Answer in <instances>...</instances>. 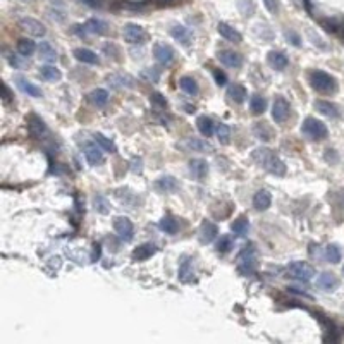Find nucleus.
<instances>
[{
	"label": "nucleus",
	"mask_w": 344,
	"mask_h": 344,
	"mask_svg": "<svg viewBox=\"0 0 344 344\" xmlns=\"http://www.w3.org/2000/svg\"><path fill=\"white\" fill-rule=\"evenodd\" d=\"M251 157L262 169H265L267 172H270V174H274V176L286 174V165H284V162L280 160L270 148H256V150L251 153Z\"/></svg>",
	"instance_id": "nucleus-1"
},
{
	"label": "nucleus",
	"mask_w": 344,
	"mask_h": 344,
	"mask_svg": "<svg viewBox=\"0 0 344 344\" xmlns=\"http://www.w3.org/2000/svg\"><path fill=\"white\" fill-rule=\"evenodd\" d=\"M311 86L320 93H334L337 90V81L324 71H313L310 74Z\"/></svg>",
	"instance_id": "nucleus-2"
},
{
	"label": "nucleus",
	"mask_w": 344,
	"mask_h": 344,
	"mask_svg": "<svg viewBox=\"0 0 344 344\" xmlns=\"http://www.w3.org/2000/svg\"><path fill=\"white\" fill-rule=\"evenodd\" d=\"M301 133L305 134L306 138L319 141V139L327 138V133H329V131H327V126H325L322 121L315 119V117H306V119L303 121Z\"/></svg>",
	"instance_id": "nucleus-3"
},
{
	"label": "nucleus",
	"mask_w": 344,
	"mask_h": 344,
	"mask_svg": "<svg viewBox=\"0 0 344 344\" xmlns=\"http://www.w3.org/2000/svg\"><path fill=\"white\" fill-rule=\"evenodd\" d=\"M236 269L241 275H251L256 269V258L253 246H246L244 250L238 255L236 260Z\"/></svg>",
	"instance_id": "nucleus-4"
},
{
	"label": "nucleus",
	"mask_w": 344,
	"mask_h": 344,
	"mask_svg": "<svg viewBox=\"0 0 344 344\" xmlns=\"http://www.w3.org/2000/svg\"><path fill=\"white\" fill-rule=\"evenodd\" d=\"M288 272L291 274V277H294V279L303 280V282H308V280L313 279L315 269L310 264H306V262L296 260L288 265Z\"/></svg>",
	"instance_id": "nucleus-5"
},
{
	"label": "nucleus",
	"mask_w": 344,
	"mask_h": 344,
	"mask_svg": "<svg viewBox=\"0 0 344 344\" xmlns=\"http://www.w3.org/2000/svg\"><path fill=\"white\" fill-rule=\"evenodd\" d=\"M114 229L122 241H131L134 238V225L128 217H117L114 220Z\"/></svg>",
	"instance_id": "nucleus-6"
},
{
	"label": "nucleus",
	"mask_w": 344,
	"mask_h": 344,
	"mask_svg": "<svg viewBox=\"0 0 344 344\" xmlns=\"http://www.w3.org/2000/svg\"><path fill=\"white\" fill-rule=\"evenodd\" d=\"M124 40L131 45H136V43H143L147 40V31H145L141 26L138 24H126L124 26Z\"/></svg>",
	"instance_id": "nucleus-7"
},
{
	"label": "nucleus",
	"mask_w": 344,
	"mask_h": 344,
	"mask_svg": "<svg viewBox=\"0 0 344 344\" xmlns=\"http://www.w3.org/2000/svg\"><path fill=\"white\" fill-rule=\"evenodd\" d=\"M19 28L26 31L30 36H36V38L45 36V33H47V30H45L42 22L33 19V17H22V19H19Z\"/></svg>",
	"instance_id": "nucleus-8"
},
{
	"label": "nucleus",
	"mask_w": 344,
	"mask_h": 344,
	"mask_svg": "<svg viewBox=\"0 0 344 344\" xmlns=\"http://www.w3.org/2000/svg\"><path fill=\"white\" fill-rule=\"evenodd\" d=\"M289 110H291V107H289V102L286 100V98H284V97L275 98L274 105H272V117H274V121L277 122V124L286 122V119L289 117Z\"/></svg>",
	"instance_id": "nucleus-9"
},
{
	"label": "nucleus",
	"mask_w": 344,
	"mask_h": 344,
	"mask_svg": "<svg viewBox=\"0 0 344 344\" xmlns=\"http://www.w3.org/2000/svg\"><path fill=\"white\" fill-rule=\"evenodd\" d=\"M102 150H103V148L97 141L84 145V157H86V160H88L90 165H100V164H103V152Z\"/></svg>",
	"instance_id": "nucleus-10"
},
{
	"label": "nucleus",
	"mask_w": 344,
	"mask_h": 344,
	"mask_svg": "<svg viewBox=\"0 0 344 344\" xmlns=\"http://www.w3.org/2000/svg\"><path fill=\"white\" fill-rule=\"evenodd\" d=\"M153 55L160 64L164 66H169L172 61H174V48L170 47V45H165V43H155V47H153Z\"/></svg>",
	"instance_id": "nucleus-11"
},
{
	"label": "nucleus",
	"mask_w": 344,
	"mask_h": 344,
	"mask_svg": "<svg viewBox=\"0 0 344 344\" xmlns=\"http://www.w3.org/2000/svg\"><path fill=\"white\" fill-rule=\"evenodd\" d=\"M107 83L112 88H133L134 78H131L129 74H122V72H114V74L107 76Z\"/></svg>",
	"instance_id": "nucleus-12"
},
{
	"label": "nucleus",
	"mask_w": 344,
	"mask_h": 344,
	"mask_svg": "<svg viewBox=\"0 0 344 344\" xmlns=\"http://www.w3.org/2000/svg\"><path fill=\"white\" fill-rule=\"evenodd\" d=\"M217 57L225 67H231V69H238L243 64V57L233 50H220L217 53Z\"/></svg>",
	"instance_id": "nucleus-13"
},
{
	"label": "nucleus",
	"mask_w": 344,
	"mask_h": 344,
	"mask_svg": "<svg viewBox=\"0 0 344 344\" xmlns=\"http://www.w3.org/2000/svg\"><path fill=\"white\" fill-rule=\"evenodd\" d=\"M28 131L33 138H42L47 133V124L43 122L42 117L38 116H30L28 117Z\"/></svg>",
	"instance_id": "nucleus-14"
},
{
	"label": "nucleus",
	"mask_w": 344,
	"mask_h": 344,
	"mask_svg": "<svg viewBox=\"0 0 344 344\" xmlns=\"http://www.w3.org/2000/svg\"><path fill=\"white\" fill-rule=\"evenodd\" d=\"M317 286L320 289H324V291H334V289H337V286H339V279L334 274L324 272L317 277Z\"/></svg>",
	"instance_id": "nucleus-15"
},
{
	"label": "nucleus",
	"mask_w": 344,
	"mask_h": 344,
	"mask_svg": "<svg viewBox=\"0 0 344 344\" xmlns=\"http://www.w3.org/2000/svg\"><path fill=\"white\" fill-rule=\"evenodd\" d=\"M217 30H219L220 36H224V38H225V40H229V42H233V43H241V40H243L241 33H239L238 30H234L233 26H229L227 22H219Z\"/></svg>",
	"instance_id": "nucleus-16"
},
{
	"label": "nucleus",
	"mask_w": 344,
	"mask_h": 344,
	"mask_svg": "<svg viewBox=\"0 0 344 344\" xmlns=\"http://www.w3.org/2000/svg\"><path fill=\"white\" fill-rule=\"evenodd\" d=\"M267 61H269V64L274 67V69L277 71H282L286 69L288 64H289V59L284 52H277V50H272L269 53V57H267Z\"/></svg>",
	"instance_id": "nucleus-17"
},
{
	"label": "nucleus",
	"mask_w": 344,
	"mask_h": 344,
	"mask_svg": "<svg viewBox=\"0 0 344 344\" xmlns=\"http://www.w3.org/2000/svg\"><path fill=\"white\" fill-rule=\"evenodd\" d=\"M184 147L193 152H203V153L214 152V145L208 143L207 139H200V138H189L188 141L184 143Z\"/></svg>",
	"instance_id": "nucleus-18"
},
{
	"label": "nucleus",
	"mask_w": 344,
	"mask_h": 344,
	"mask_svg": "<svg viewBox=\"0 0 344 344\" xmlns=\"http://www.w3.org/2000/svg\"><path fill=\"white\" fill-rule=\"evenodd\" d=\"M217 234H219V227H217L214 222H210V220H205V222L202 224V229H200V239H202V243H212L217 238Z\"/></svg>",
	"instance_id": "nucleus-19"
},
{
	"label": "nucleus",
	"mask_w": 344,
	"mask_h": 344,
	"mask_svg": "<svg viewBox=\"0 0 344 344\" xmlns=\"http://www.w3.org/2000/svg\"><path fill=\"white\" fill-rule=\"evenodd\" d=\"M157 253V246L152 243H145L141 246H138L136 250L133 251V258L138 262H143V260H148V258H152L153 255Z\"/></svg>",
	"instance_id": "nucleus-20"
},
{
	"label": "nucleus",
	"mask_w": 344,
	"mask_h": 344,
	"mask_svg": "<svg viewBox=\"0 0 344 344\" xmlns=\"http://www.w3.org/2000/svg\"><path fill=\"white\" fill-rule=\"evenodd\" d=\"M270 203H272V196H270V193L267 191V189H260V191H256V194L253 196V207L260 212L267 210V208L270 207Z\"/></svg>",
	"instance_id": "nucleus-21"
},
{
	"label": "nucleus",
	"mask_w": 344,
	"mask_h": 344,
	"mask_svg": "<svg viewBox=\"0 0 344 344\" xmlns=\"http://www.w3.org/2000/svg\"><path fill=\"white\" fill-rule=\"evenodd\" d=\"M193 277H194L193 264L188 256H184L183 262H181V265H179V280L181 282H191Z\"/></svg>",
	"instance_id": "nucleus-22"
},
{
	"label": "nucleus",
	"mask_w": 344,
	"mask_h": 344,
	"mask_svg": "<svg viewBox=\"0 0 344 344\" xmlns=\"http://www.w3.org/2000/svg\"><path fill=\"white\" fill-rule=\"evenodd\" d=\"M74 57L78 59L79 62H84V64H100V59L90 48H76L74 50Z\"/></svg>",
	"instance_id": "nucleus-23"
},
{
	"label": "nucleus",
	"mask_w": 344,
	"mask_h": 344,
	"mask_svg": "<svg viewBox=\"0 0 344 344\" xmlns=\"http://www.w3.org/2000/svg\"><path fill=\"white\" fill-rule=\"evenodd\" d=\"M170 35L174 36L176 40H178L179 43H183V45H191V40H193V35H191V31H189L188 28H184V26H174V28L170 30Z\"/></svg>",
	"instance_id": "nucleus-24"
},
{
	"label": "nucleus",
	"mask_w": 344,
	"mask_h": 344,
	"mask_svg": "<svg viewBox=\"0 0 344 344\" xmlns=\"http://www.w3.org/2000/svg\"><path fill=\"white\" fill-rule=\"evenodd\" d=\"M189 170H191V174L196 179H203L208 174V165L202 158H193V160L189 162Z\"/></svg>",
	"instance_id": "nucleus-25"
},
{
	"label": "nucleus",
	"mask_w": 344,
	"mask_h": 344,
	"mask_svg": "<svg viewBox=\"0 0 344 344\" xmlns=\"http://www.w3.org/2000/svg\"><path fill=\"white\" fill-rule=\"evenodd\" d=\"M196 126H198V131H200V133H202L205 138H210L212 134L215 133V124H214V121H212L210 117H207V116L198 117Z\"/></svg>",
	"instance_id": "nucleus-26"
},
{
	"label": "nucleus",
	"mask_w": 344,
	"mask_h": 344,
	"mask_svg": "<svg viewBox=\"0 0 344 344\" xmlns=\"http://www.w3.org/2000/svg\"><path fill=\"white\" fill-rule=\"evenodd\" d=\"M227 97H229V100H233L234 103H243L244 100H246V97H248L246 88H244L243 84H233V86H229Z\"/></svg>",
	"instance_id": "nucleus-27"
},
{
	"label": "nucleus",
	"mask_w": 344,
	"mask_h": 344,
	"mask_svg": "<svg viewBox=\"0 0 344 344\" xmlns=\"http://www.w3.org/2000/svg\"><path fill=\"white\" fill-rule=\"evenodd\" d=\"M178 188H179V183L172 178V176H164V178H160L157 181V189L162 193H172Z\"/></svg>",
	"instance_id": "nucleus-28"
},
{
	"label": "nucleus",
	"mask_w": 344,
	"mask_h": 344,
	"mask_svg": "<svg viewBox=\"0 0 344 344\" xmlns=\"http://www.w3.org/2000/svg\"><path fill=\"white\" fill-rule=\"evenodd\" d=\"M315 108L320 112V114H324L327 117H339L337 105H334V103H330L327 100H317L315 102Z\"/></svg>",
	"instance_id": "nucleus-29"
},
{
	"label": "nucleus",
	"mask_w": 344,
	"mask_h": 344,
	"mask_svg": "<svg viewBox=\"0 0 344 344\" xmlns=\"http://www.w3.org/2000/svg\"><path fill=\"white\" fill-rule=\"evenodd\" d=\"M17 86H19V88L24 93H28V97H35V98H42L43 97L42 90H40L38 86L33 84V83H30V81H26V79H22V78H17Z\"/></svg>",
	"instance_id": "nucleus-30"
},
{
	"label": "nucleus",
	"mask_w": 344,
	"mask_h": 344,
	"mask_svg": "<svg viewBox=\"0 0 344 344\" xmlns=\"http://www.w3.org/2000/svg\"><path fill=\"white\" fill-rule=\"evenodd\" d=\"M38 52H40V57H42L43 61H47V62H55L57 61V50L48 42L40 43Z\"/></svg>",
	"instance_id": "nucleus-31"
},
{
	"label": "nucleus",
	"mask_w": 344,
	"mask_h": 344,
	"mask_svg": "<svg viewBox=\"0 0 344 344\" xmlns=\"http://www.w3.org/2000/svg\"><path fill=\"white\" fill-rule=\"evenodd\" d=\"M61 76H62L61 71H59L55 66L47 64V66L40 67V78L45 79V81H59L61 79Z\"/></svg>",
	"instance_id": "nucleus-32"
},
{
	"label": "nucleus",
	"mask_w": 344,
	"mask_h": 344,
	"mask_svg": "<svg viewBox=\"0 0 344 344\" xmlns=\"http://www.w3.org/2000/svg\"><path fill=\"white\" fill-rule=\"evenodd\" d=\"M84 28L88 33H95V35H105L107 33V22L102 19H90L84 24Z\"/></svg>",
	"instance_id": "nucleus-33"
},
{
	"label": "nucleus",
	"mask_w": 344,
	"mask_h": 344,
	"mask_svg": "<svg viewBox=\"0 0 344 344\" xmlns=\"http://www.w3.org/2000/svg\"><path fill=\"white\" fill-rule=\"evenodd\" d=\"M36 50L35 42H31L30 38H21L17 42V52L21 53V57H30L33 55V52Z\"/></svg>",
	"instance_id": "nucleus-34"
},
{
	"label": "nucleus",
	"mask_w": 344,
	"mask_h": 344,
	"mask_svg": "<svg viewBox=\"0 0 344 344\" xmlns=\"http://www.w3.org/2000/svg\"><path fill=\"white\" fill-rule=\"evenodd\" d=\"M250 108L255 116L264 114L265 108H267V100L264 97H260V95H253V97L250 98Z\"/></svg>",
	"instance_id": "nucleus-35"
},
{
	"label": "nucleus",
	"mask_w": 344,
	"mask_h": 344,
	"mask_svg": "<svg viewBox=\"0 0 344 344\" xmlns=\"http://www.w3.org/2000/svg\"><path fill=\"white\" fill-rule=\"evenodd\" d=\"M90 100H92L97 107L107 105V102H108V92H107V90H102V88L93 90V92L90 93Z\"/></svg>",
	"instance_id": "nucleus-36"
},
{
	"label": "nucleus",
	"mask_w": 344,
	"mask_h": 344,
	"mask_svg": "<svg viewBox=\"0 0 344 344\" xmlns=\"http://www.w3.org/2000/svg\"><path fill=\"white\" fill-rule=\"evenodd\" d=\"M248 229H250V222H248L246 217H239V219L234 220L233 225H231V231H233L236 236H244V234L248 233Z\"/></svg>",
	"instance_id": "nucleus-37"
},
{
	"label": "nucleus",
	"mask_w": 344,
	"mask_h": 344,
	"mask_svg": "<svg viewBox=\"0 0 344 344\" xmlns=\"http://www.w3.org/2000/svg\"><path fill=\"white\" fill-rule=\"evenodd\" d=\"M179 86L183 92H186L188 95H196L198 93V83L194 81L193 78H189V76H184V78L179 79Z\"/></svg>",
	"instance_id": "nucleus-38"
},
{
	"label": "nucleus",
	"mask_w": 344,
	"mask_h": 344,
	"mask_svg": "<svg viewBox=\"0 0 344 344\" xmlns=\"http://www.w3.org/2000/svg\"><path fill=\"white\" fill-rule=\"evenodd\" d=\"M160 229L164 231V233H167V234H176L178 233V229H179V224H178V220L174 219V217H164V219L160 220Z\"/></svg>",
	"instance_id": "nucleus-39"
},
{
	"label": "nucleus",
	"mask_w": 344,
	"mask_h": 344,
	"mask_svg": "<svg viewBox=\"0 0 344 344\" xmlns=\"http://www.w3.org/2000/svg\"><path fill=\"white\" fill-rule=\"evenodd\" d=\"M160 74H162V71L157 69V67H147V69H143L139 72V78L148 81V83H157V81L160 79Z\"/></svg>",
	"instance_id": "nucleus-40"
},
{
	"label": "nucleus",
	"mask_w": 344,
	"mask_h": 344,
	"mask_svg": "<svg viewBox=\"0 0 344 344\" xmlns=\"http://www.w3.org/2000/svg\"><path fill=\"white\" fill-rule=\"evenodd\" d=\"M255 134L258 139H264V141H269L270 138H272V129L269 128V126L265 124V122H256L255 124Z\"/></svg>",
	"instance_id": "nucleus-41"
},
{
	"label": "nucleus",
	"mask_w": 344,
	"mask_h": 344,
	"mask_svg": "<svg viewBox=\"0 0 344 344\" xmlns=\"http://www.w3.org/2000/svg\"><path fill=\"white\" fill-rule=\"evenodd\" d=\"M215 134H217V138H219V141L222 145H227L231 141V128L227 124H222V122H220V124H217Z\"/></svg>",
	"instance_id": "nucleus-42"
},
{
	"label": "nucleus",
	"mask_w": 344,
	"mask_h": 344,
	"mask_svg": "<svg viewBox=\"0 0 344 344\" xmlns=\"http://www.w3.org/2000/svg\"><path fill=\"white\" fill-rule=\"evenodd\" d=\"M325 256H327L330 264H339V262H341V248H339L337 244H329V246L325 248Z\"/></svg>",
	"instance_id": "nucleus-43"
},
{
	"label": "nucleus",
	"mask_w": 344,
	"mask_h": 344,
	"mask_svg": "<svg viewBox=\"0 0 344 344\" xmlns=\"http://www.w3.org/2000/svg\"><path fill=\"white\" fill-rule=\"evenodd\" d=\"M93 138H95V141H97V143L100 145V147L103 148V152H110V153H116V152H117V147H116V145L112 143V141H110V139H108V138H105V136H103V134L97 133V134H95Z\"/></svg>",
	"instance_id": "nucleus-44"
},
{
	"label": "nucleus",
	"mask_w": 344,
	"mask_h": 344,
	"mask_svg": "<svg viewBox=\"0 0 344 344\" xmlns=\"http://www.w3.org/2000/svg\"><path fill=\"white\" fill-rule=\"evenodd\" d=\"M233 244H234L233 238L225 234V236L220 238L219 243H217V251H219V253H229L231 250H233Z\"/></svg>",
	"instance_id": "nucleus-45"
},
{
	"label": "nucleus",
	"mask_w": 344,
	"mask_h": 344,
	"mask_svg": "<svg viewBox=\"0 0 344 344\" xmlns=\"http://www.w3.org/2000/svg\"><path fill=\"white\" fill-rule=\"evenodd\" d=\"M93 205L98 214H108V210H110V208H108V202L102 196V194H97V196H95Z\"/></svg>",
	"instance_id": "nucleus-46"
},
{
	"label": "nucleus",
	"mask_w": 344,
	"mask_h": 344,
	"mask_svg": "<svg viewBox=\"0 0 344 344\" xmlns=\"http://www.w3.org/2000/svg\"><path fill=\"white\" fill-rule=\"evenodd\" d=\"M150 102L153 103V105H157L158 108H165L167 107V100H165V97L162 93H152L150 95Z\"/></svg>",
	"instance_id": "nucleus-47"
},
{
	"label": "nucleus",
	"mask_w": 344,
	"mask_h": 344,
	"mask_svg": "<svg viewBox=\"0 0 344 344\" xmlns=\"http://www.w3.org/2000/svg\"><path fill=\"white\" fill-rule=\"evenodd\" d=\"M214 78H215V83L219 84V86H225V84H227V76H225L220 69H214Z\"/></svg>",
	"instance_id": "nucleus-48"
},
{
	"label": "nucleus",
	"mask_w": 344,
	"mask_h": 344,
	"mask_svg": "<svg viewBox=\"0 0 344 344\" xmlns=\"http://www.w3.org/2000/svg\"><path fill=\"white\" fill-rule=\"evenodd\" d=\"M286 38L291 42L294 47H300L301 45V38H300V35L298 33H294V31H286Z\"/></svg>",
	"instance_id": "nucleus-49"
},
{
	"label": "nucleus",
	"mask_w": 344,
	"mask_h": 344,
	"mask_svg": "<svg viewBox=\"0 0 344 344\" xmlns=\"http://www.w3.org/2000/svg\"><path fill=\"white\" fill-rule=\"evenodd\" d=\"M265 7L269 12H272V14H275V12L279 11V6H277V0H264Z\"/></svg>",
	"instance_id": "nucleus-50"
},
{
	"label": "nucleus",
	"mask_w": 344,
	"mask_h": 344,
	"mask_svg": "<svg viewBox=\"0 0 344 344\" xmlns=\"http://www.w3.org/2000/svg\"><path fill=\"white\" fill-rule=\"evenodd\" d=\"M11 100V90H9L7 84H4V102H9Z\"/></svg>",
	"instance_id": "nucleus-51"
},
{
	"label": "nucleus",
	"mask_w": 344,
	"mask_h": 344,
	"mask_svg": "<svg viewBox=\"0 0 344 344\" xmlns=\"http://www.w3.org/2000/svg\"><path fill=\"white\" fill-rule=\"evenodd\" d=\"M98 256H100V244H95V250H93V255H92V260H98Z\"/></svg>",
	"instance_id": "nucleus-52"
},
{
	"label": "nucleus",
	"mask_w": 344,
	"mask_h": 344,
	"mask_svg": "<svg viewBox=\"0 0 344 344\" xmlns=\"http://www.w3.org/2000/svg\"><path fill=\"white\" fill-rule=\"evenodd\" d=\"M83 2L88 4L90 7H100L102 6V0H83Z\"/></svg>",
	"instance_id": "nucleus-53"
}]
</instances>
